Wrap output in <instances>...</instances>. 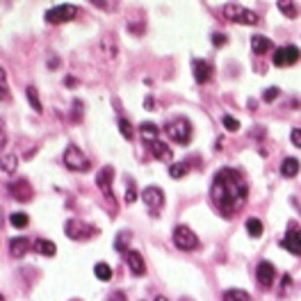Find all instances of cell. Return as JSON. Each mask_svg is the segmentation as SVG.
I'll return each instance as SVG.
<instances>
[{"label": "cell", "instance_id": "bcb514c9", "mask_svg": "<svg viewBox=\"0 0 301 301\" xmlns=\"http://www.w3.org/2000/svg\"><path fill=\"white\" fill-rule=\"evenodd\" d=\"M0 301H2V297H0Z\"/></svg>", "mask_w": 301, "mask_h": 301}, {"label": "cell", "instance_id": "d590c367", "mask_svg": "<svg viewBox=\"0 0 301 301\" xmlns=\"http://www.w3.org/2000/svg\"><path fill=\"white\" fill-rule=\"evenodd\" d=\"M7 146V126H5V119H0V151Z\"/></svg>", "mask_w": 301, "mask_h": 301}, {"label": "cell", "instance_id": "d6986e66", "mask_svg": "<svg viewBox=\"0 0 301 301\" xmlns=\"http://www.w3.org/2000/svg\"><path fill=\"white\" fill-rule=\"evenodd\" d=\"M151 151H153V158L155 160H162V162H172L173 160V151H172V146H167L165 142H155V144H151Z\"/></svg>", "mask_w": 301, "mask_h": 301}, {"label": "cell", "instance_id": "8992f818", "mask_svg": "<svg viewBox=\"0 0 301 301\" xmlns=\"http://www.w3.org/2000/svg\"><path fill=\"white\" fill-rule=\"evenodd\" d=\"M224 16L233 23H242V25H256L258 23V14H254L251 9L242 5H224Z\"/></svg>", "mask_w": 301, "mask_h": 301}, {"label": "cell", "instance_id": "ba28073f", "mask_svg": "<svg viewBox=\"0 0 301 301\" xmlns=\"http://www.w3.org/2000/svg\"><path fill=\"white\" fill-rule=\"evenodd\" d=\"M301 59V50L297 46H281L274 50L272 62L274 66H292Z\"/></svg>", "mask_w": 301, "mask_h": 301}, {"label": "cell", "instance_id": "603a6c76", "mask_svg": "<svg viewBox=\"0 0 301 301\" xmlns=\"http://www.w3.org/2000/svg\"><path fill=\"white\" fill-rule=\"evenodd\" d=\"M221 301H251V297H249L247 290H240V288H230L224 292V297H221Z\"/></svg>", "mask_w": 301, "mask_h": 301}, {"label": "cell", "instance_id": "8fae6325", "mask_svg": "<svg viewBox=\"0 0 301 301\" xmlns=\"http://www.w3.org/2000/svg\"><path fill=\"white\" fill-rule=\"evenodd\" d=\"M281 247L288 249L292 256H301V228L297 224L288 226V233H285V237L281 240Z\"/></svg>", "mask_w": 301, "mask_h": 301}, {"label": "cell", "instance_id": "52a82bcc", "mask_svg": "<svg viewBox=\"0 0 301 301\" xmlns=\"http://www.w3.org/2000/svg\"><path fill=\"white\" fill-rule=\"evenodd\" d=\"M173 244L178 249H183V251H192V249L199 247V237L187 226H176V230H173Z\"/></svg>", "mask_w": 301, "mask_h": 301}, {"label": "cell", "instance_id": "3957f363", "mask_svg": "<svg viewBox=\"0 0 301 301\" xmlns=\"http://www.w3.org/2000/svg\"><path fill=\"white\" fill-rule=\"evenodd\" d=\"M64 233L71 237V240L80 242V240H89V237L98 235V228H94V226L83 221V219H66Z\"/></svg>", "mask_w": 301, "mask_h": 301}, {"label": "cell", "instance_id": "f35d334b", "mask_svg": "<svg viewBox=\"0 0 301 301\" xmlns=\"http://www.w3.org/2000/svg\"><path fill=\"white\" fill-rule=\"evenodd\" d=\"M137 201V192H135V185L128 183V194H126V203H135Z\"/></svg>", "mask_w": 301, "mask_h": 301}, {"label": "cell", "instance_id": "b9f144b4", "mask_svg": "<svg viewBox=\"0 0 301 301\" xmlns=\"http://www.w3.org/2000/svg\"><path fill=\"white\" fill-rule=\"evenodd\" d=\"M64 85H66V87H69V85L73 87V85H76V80H73V78H64Z\"/></svg>", "mask_w": 301, "mask_h": 301}, {"label": "cell", "instance_id": "d4e9b609", "mask_svg": "<svg viewBox=\"0 0 301 301\" xmlns=\"http://www.w3.org/2000/svg\"><path fill=\"white\" fill-rule=\"evenodd\" d=\"M25 96H28V100H30V105H32V110H35L37 114H42V112H43V105H42V100H39V94H37V89H35V87H28V89H25Z\"/></svg>", "mask_w": 301, "mask_h": 301}, {"label": "cell", "instance_id": "e575fe53", "mask_svg": "<svg viewBox=\"0 0 301 301\" xmlns=\"http://www.w3.org/2000/svg\"><path fill=\"white\" fill-rule=\"evenodd\" d=\"M71 119H73V121H80V119H83V100H73Z\"/></svg>", "mask_w": 301, "mask_h": 301}, {"label": "cell", "instance_id": "9a60e30c", "mask_svg": "<svg viewBox=\"0 0 301 301\" xmlns=\"http://www.w3.org/2000/svg\"><path fill=\"white\" fill-rule=\"evenodd\" d=\"M30 249H32V240H30V237L21 235V237H12V240H9V256H12V258H23Z\"/></svg>", "mask_w": 301, "mask_h": 301}, {"label": "cell", "instance_id": "836d02e7", "mask_svg": "<svg viewBox=\"0 0 301 301\" xmlns=\"http://www.w3.org/2000/svg\"><path fill=\"white\" fill-rule=\"evenodd\" d=\"M128 242H130V233L126 230V233H119V235H117V242H114V247L121 251V249L128 247Z\"/></svg>", "mask_w": 301, "mask_h": 301}, {"label": "cell", "instance_id": "7bdbcfd3", "mask_svg": "<svg viewBox=\"0 0 301 301\" xmlns=\"http://www.w3.org/2000/svg\"><path fill=\"white\" fill-rule=\"evenodd\" d=\"M155 301H169V299H167V297H162V295H158V297H155Z\"/></svg>", "mask_w": 301, "mask_h": 301}, {"label": "cell", "instance_id": "7402d4cb", "mask_svg": "<svg viewBox=\"0 0 301 301\" xmlns=\"http://www.w3.org/2000/svg\"><path fill=\"white\" fill-rule=\"evenodd\" d=\"M100 50H103L110 59H114V57H117V53H119V50H117V39H114L112 35L103 37V39H100Z\"/></svg>", "mask_w": 301, "mask_h": 301}, {"label": "cell", "instance_id": "8d00e7d4", "mask_svg": "<svg viewBox=\"0 0 301 301\" xmlns=\"http://www.w3.org/2000/svg\"><path fill=\"white\" fill-rule=\"evenodd\" d=\"M290 139H292V144H295L297 148H301V128L292 130V132H290Z\"/></svg>", "mask_w": 301, "mask_h": 301}, {"label": "cell", "instance_id": "60d3db41", "mask_svg": "<svg viewBox=\"0 0 301 301\" xmlns=\"http://www.w3.org/2000/svg\"><path fill=\"white\" fill-rule=\"evenodd\" d=\"M110 301H126V297H124V292H114L112 297H110Z\"/></svg>", "mask_w": 301, "mask_h": 301}, {"label": "cell", "instance_id": "6da1fadb", "mask_svg": "<svg viewBox=\"0 0 301 301\" xmlns=\"http://www.w3.org/2000/svg\"><path fill=\"white\" fill-rule=\"evenodd\" d=\"M247 180L237 169H221L217 172V176L213 178V187H210V199L213 206L217 208L224 217H233L235 213H240L247 203Z\"/></svg>", "mask_w": 301, "mask_h": 301}, {"label": "cell", "instance_id": "83f0119b", "mask_svg": "<svg viewBox=\"0 0 301 301\" xmlns=\"http://www.w3.org/2000/svg\"><path fill=\"white\" fill-rule=\"evenodd\" d=\"M278 9H281V12H283L288 18L299 16V7H297L295 2H285V0H281V2H278Z\"/></svg>", "mask_w": 301, "mask_h": 301}, {"label": "cell", "instance_id": "ac0fdd59", "mask_svg": "<svg viewBox=\"0 0 301 301\" xmlns=\"http://www.w3.org/2000/svg\"><path fill=\"white\" fill-rule=\"evenodd\" d=\"M32 249H35L39 256H46V258H53V256L57 254V247H55V242H50V240H43V237L35 240V242H32Z\"/></svg>", "mask_w": 301, "mask_h": 301}, {"label": "cell", "instance_id": "f6af8a7d", "mask_svg": "<svg viewBox=\"0 0 301 301\" xmlns=\"http://www.w3.org/2000/svg\"><path fill=\"white\" fill-rule=\"evenodd\" d=\"M180 301H192V299H187V297H185V299H180Z\"/></svg>", "mask_w": 301, "mask_h": 301}, {"label": "cell", "instance_id": "1f68e13d", "mask_svg": "<svg viewBox=\"0 0 301 301\" xmlns=\"http://www.w3.org/2000/svg\"><path fill=\"white\" fill-rule=\"evenodd\" d=\"M278 94H281V89L278 87H269V89L262 91V100H265V103H272V100L278 98Z\"/></svg>", "mask_w": 301, "mask_h": 301}, {"label": "cell", "instance_id": "cb8c5ba5", "mask_svg": "<svg viewBox=\"0 0 301 301\" xmlns=\"http://www.w3.org/2000/svg\"><path fill=\"white\" fill-rule=\"evenodd\" d=\"M18 167V158L14 153H5L2 158H0V169L5 173H14Z\"/></svg>", "mask_w": 301, "mask_h": 301}, {"label": "cell", "instance_id": "7a4b0ae2", "mask_svg": "<svg viewBox=\"0 0 301 301\" xmlns=\"http://www.w3.org/2000/svg\"><path fill=\"white\" fill-rule=\"evenodd\" d=\"M165 132L172 142L189 144V139H192V124H189V119H185V117L172 119V121L165 126Z\"/></svg>", "mask_w": 301, "mask_h": 301}, {"label": "cell", "instance_id": "5b68a950", "mask_svg": "<svg viewBox=\"0 0 301 301\" xmlns=\"http://www.w3.org/2000/svg\"><path fill=\"white\" fill-rule=\"evenodd\" d=\"M112 176H114L112 167H103V169L96 173V185H98V189L103 192L105 201L110 203V213H117V203H114V192H112Z\"/></svg>", "mask_w": 301, "mask_h": 301}, {"label": "cell", "instance_id": "44dd1931", "mask_svg": "<svg viewBox=\"0 0 301 301\" xmlns=\"http://www.w3.org/2000/svg\"><path fill=\"white\" fill-rule=\"evenodd\" d=\"M281 173H283L285 178H295L297 173H299V160H297V158H285L283 162H281Z\"/></svg>", "mask_w": 301, "mask_h": 301}, {"label": "cell", "instance_id": "74e56055", "mask_svg": "<svg viewBox=\"0 0 301 301\" xmlns=\"http://www.w3.org/2000/svg\"><path fill=\"white\" fill-rule=\"evenodd\" d=\"M213 43L215 46H226V43H228V37L221 35V32H217V35H213Z\"/></svg>", "mask_w": 301, "mask_h": 301}, {"label": "cell", "instance_id": "277c9868", "mask_svg": "<svg viewBox=\"0 0 301 301\" xmlns=\"http://www.w3.org/2000/svg\"><path fill=\"white\" fill-rule=\"evenodd\" d=\"M64 165H66V169H71V172H89V169H91L89 158L78 146H73V144H69L64 151Z\"/></svg>", "mask_w": 301, "mask_h": 301}, {"label": "cell", "instance_id": "9c48e42d", "mask_svg": "<svg viewBox=\"0 0 301 301\" xmlns=\"http://www.w3.org/2000/svg\"><path fill=\"white\" fill-rule=\"evenodd\" d=\"M142 201L146 203L148 213L153 215V217H158L160 210L165 208V192H162L160 187H146L142 192Z\"/></svg>", "mask_w": 301, "mask_h": 301}, {"label": "cell", "instance_id": "5bb4252c", "mask_svg": "<svg viewBox=\"0 0 301 301\" xmlns=\"http://www.w3.org/2000/svg\"><path fill=\"white\" fill-rule=\"evenodd\" d=\"M192 71H194V80L196 83H208L213 78V64L206 62V59H192Z\"/></svg>", "mask_w": 301, "mask_h": 301}, {"label": "cell", "instance_id": "4dcf8cb0", "mask_svg": "<svg viewBox=\"0 0 301 301\" xmlns=\"http://www.w3.org/2000/svg\"><path fill=\"white\" fill-rule=\"evenodd\" d=\"M185 173H187V167H185L183 162H172V165H169V176L172 178H183Z\"/></svg>", "mask_w": 301, "mask_h": 301}, {"label": "cell", "instance_id": "e0dca14e", "mask_svg": "<svg viewBox=\"0 0 301 301\" xmlns=\"http://www.w3.org/2000/svg\"><path fill=\"white\" fill-rule=\"evenodd\" d=\"M272 48H274V43L269 37H262V35L251 37V50H254L256 55H265V53H269Z\"/></svg>", "mask_w": 301, "mask_h": 301}, {"label": "cell", "instance_id": "4316f807", "mask_svg": "<svg viewBox=\"0 0 301 301\" xmlns=\"http://www.w3.org/2000/svg\"><path fill=\"white\" fill-rule=\"evenodd\" d=\"M262 230H265V226H262L260 219H256V217L247 219V233L251 237H260V235H262Z\"/></svg>", "mask_w": 301, "mask_h": 301}, {"label": "cell", "instance_id": "f1b7e54d", "mask_svg": "<svg viewBox=\"0 0 301 301\" xmlns=\"http://www.w3.org/2000/svg\"><path fill=\"white\" fill-rule=\"evenodd\" d=\"M9 221H12L14 228H25V226L30 224V217L25 213H14L12 217H9Z\"/></svg>", "mask_w": 301, "mask_h": 301}, {"label": "cell", "instance_id": "ab89813d", "mask_svg": "<svg viewBox=\"0 0 301 301\" xmlns=\"http://www.w3.org/2000/svg\"><path fill=\"white\" fill-rule=\"evenodd\" d=\"M0 89H7V73L2 66H0Z\"/></svg>", "mask_w": 301, "mask_h": 301}, {"label": "cell", "instance_id": "f546056e", "mask_svg": "<svg viewBox=\"0 0 301 301\" xmlns=\"http://www.w3.org/2000/svg\"><path fill=\"white\" fill-rule=\"evenodd\" d=\"M119 130H121V135H124L128 142L135 137V130H132V126H130L128 119H119Z\"/></svg>", "mask_w": 301, "mask_h": 301}, {"label": "cell", "instance_id": "484cf974", "mask_svg": "<svg viewBox=\"0 0 301 301\" xmlns=\"http://www.w3.org/2000/svg\"><path fill=\"white\" fill-rule=\"evenodd\" d=\"M94 274H96V278L98 281H112V267L107 265V262H98V265L94 267Z\"/></svg>", "mask_w": 301, "mask_h": 301}, {"label": "cell", "instance_id": "30bf717a", "mask_svg": "<svg viewBox=\"0 0 301 301\" xmlns=\"http://www.w3.org/2000/svg\"><path fill=\"white\" fill-rule=\"evenodd\" d=\"M76 14H78L76 5H57L46 12V21L48 23H66V21H73Z\"/></svg>", "mask_w": 301, "mask_h": 301}, {"label": "cell", "instance_id": "2e32d148", "mask_svg": "<svg viewBox=\"0 0 301 301\" xmlns=\"http://www.w3.org/2000/svg\"><path fill=\"white\" fill-rule=\"evenodd\" d=\"M126 262H128L130 272L135 274V276H142L144 272H146V265H144V258L139 251H135V249H130V251H126Z\"/></svg>", "mask_w": 301, "mask_h": 301}, {"label": "cell", "instance_id": "ffe728a7", "mask_svg": "<svg viewBox=\"0 0 301 301\" xmlns=\"http://www.w3.org/2000/svg\"><path fill=\"white\" fill-rule=\"evenodd\" d=\"M139 132H142V139L146 144H155L160 137V128L155 124H151V121H146V124L139 126Z\"/></svg>", "mask_w": 301, "mask_h": 301}, {"label": "cell", "instance_id": "7c38bea8", "mask_svg": "<svg viewBox=\"0 0 301 301\" xmlns=\"http://www.w3.org/2000/svg\"><path fill=\"white\" fill-rule=\"evenodd\" d=\"M256 278H258V283L262 285V288H269V285L276 281V269H274L272 262H267V260L258 262V267H256Z\"/></svg>", "mask_w": 301, "mask_h": 301}, {"label": "cell", "instance_id": "4fadbf2b", "mask_svg": "<svg viewBox=\"0 0 301 301\" xmlns=\"http://www.w3.org/2000/svg\"><path fill=\"white\" fill-rule=\"evenodd\" d=\"M9 192H12L14 199L21 201V203H28V201H32V196H35L32 185H30L25 178H21V180H16V183H9Z\"/></svg>", "mask_w": 301, "mask_h": 301}, {"label": "cell", "instance_id": "ee69618b", "mask_svg": "<svg viewBox=\"0 0 301 301\" xmlns=\"http://www.w3.org/2000/svg\"><path fill=\"white\" fill-rule=\"evenodd\" d=\"M0 226H2V208H0Z\"/></svg>", "mask_w": 301, "mask_h": 301}, {"label": "cell", "instance_id": "d6a6232c", "mask_svg": "<svg viewBox=\"0 0 301 301\" xmlns=\"http://www.w3.org/2000/svg\"><path fill=\"white\" fill-rule=\"evenodd\" d=\"M221 121H224V128L230 130V132H237V130H240V121H237V119H233V117H228V114H226Z\"/></svg>", "mask_w": 301, "mask_h": 301}]
</instances>
